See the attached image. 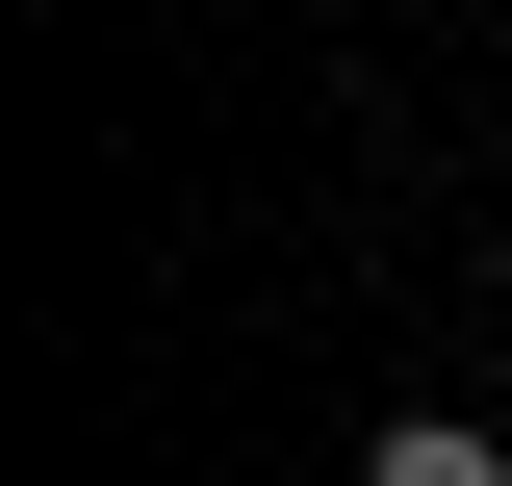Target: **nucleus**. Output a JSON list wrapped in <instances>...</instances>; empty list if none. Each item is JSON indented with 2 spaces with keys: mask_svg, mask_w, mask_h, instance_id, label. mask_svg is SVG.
<instances>
[{
  "mask_svg": "<svg viewBox=\"0 0 512 486\" xmlns=\"http://www.w3.org/2000/svg\"><path fill=\"white\" fill-rule=\"evenodd\" d=\"M359 486H512V435H461V410H384V435H359Z\"/></svg>",
  "mask_w": 512,
  "mask_h": 486,
  "instance_id": "obj_1",
  "label": "nucleus"
}]
</instances>
